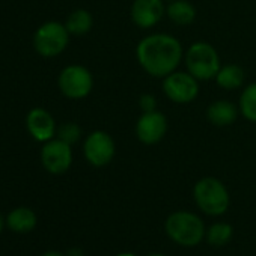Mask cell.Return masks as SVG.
<instances>
[{"instance_id":"cb8c5ba5","label":"cell","mask_w":256,"mask_h":256,"mask_svg":"<svg viewBox=\"0 0 256 256\" xmlns=\"http://www.w3.org/2000/svg\"><path fill=\"white\" fill-rule=\"evenodd\" d=\"M68 256H82V253H80L77 248H74V250H71V252L68 253Z\"/></svg>"},{"instance_id":"d6986e66","label":"cell","mask_w":256,"mask_h":256,"mask_svg":"<svg viewBox=\"0 0 256 256\" xmlns=\"http://www.w3.org/2000/svg\"><path fill=\"white\" fill-rule=\"evenodd\" d=\"M232 236V228L226 223H216L208 230V241L212 246H223Z\"/></svg>"},{"instance_id":"52a82bcc","label":"cell","mask_w":256,"mask_h":256,"mask_svg":"<svg viewBox=\"0 0 256 256\" xmlns=\"http://www.w3.org/2000/svg\"><path fill=\"white\" fill-rule=\"evenodd\" d=\"M163 92L176 104H188L199 95V80L188 71H174L163 78Z\"/></svg>"},{"instance_id":"484cf974","label":"cell","mask_w":256,"mask_h":256,"mask_svg":"<svg viewBox=\"0 0 256 256\" xmlns=\"http://www.w3.org/2000/svg\"><path fill=\"white\" fill-rule=\"evenodd\" d=\"M168 2H174V0H168Z\"/></svg>"},{"instance_id":"e0dca14e","label":"cell","mask_w":256,"mask_h":256,"mask_svg":"<svg viewBox=\"0 0 256 256\" xmlns=\"http://www.w3.org/2000/svg\"><path fill=\"white\" fill-rule=\"evenodd\" d=\"M92 24H94V18L90 12L86 10H77L71 12L65 23L70 35H77V36L88 34L92 29Z\"/></svg>"},{"instance_id":"30bf717a","label":"cell","mask_w":256,"mask_h":256,"mask_svg":"<svg viewBox=\"0 0 256 256\" xmlns=\"http://www.w3.org/2000/svg\"><path fill=\"white\" fill-rule=\"evenodd\" d=\"M168 128V118L162 112H145L136 122V136L144 145H156L163 140Z\"/></svg>"},{"instance_id":"277c9868","label":"cell","mask_w":256,"mask_h":256,"mask_svg":"<svg viewBox=\"0 0 256 256\" xmlns=\"http://www.w3.org/2000/svg\"><path fill=\"white\" fill-rule=\"evenodd\" d=\"M166 232L174 241L182 246H194L204 238L205 228L198 216L178 211L166 220Z\"/></svg>"},{"instance_id":"9c48e42d","label":"cell","mask_w":256,"mask_h":256,"mask_svg":"<svg viewBox=\"0 0 256 256\" xmlns=\"http://www.w3.org/2000/svg\"><path fill=\"white\" fill-rule=\"evenodd\" d=\"M41 162L50 174H65L72 164L71 145L60 139H52L46 142V145L41 150Z\"/></svg>"},{"instance_id":"d4e9b609","label":"cell","mask_w":256,"mask_h":256,"mask_svg":"<svg viewBox=\"0 0 256 256\" xmlns=\"http://www.w3.org/2000/svg\"><path fill=\"white\" fill-rule=\"evenodd\" d=\"M118 256H134V254H130V253H122V254H118Z\"/></svg>"},{"instance_id":"5b68a950","label":"cell","mask_w":256,"mask_h":256,"mask_svg":"<svg viewBox=\"0 0 256 256\" xmlns=\"http://www.w3.org/2000/svg\"><path fill=\"white\" fill-rule=\"evenodd\" d=\"M70 42V32L65 24L59 22L44 23L34 36L35 50L44 58L60 54Z\"/></svg>"},{"instance_id":"9a60e30c","label":"cell","mask_w":256,"mask_h":256,"mask_svg":"<svg viewBox=\"0 0 256 256\" xmlns=\"http://www.w3.org/2000/svg\"><path fill=\"white\" fill-rule=\"evenodd\" d=\"M166 16L176 26H190L196 20V8L187 0H174L166 6Z\"/></svg>"},{"instance_id":"8fae6325","label":"cell","mask_w":256,"mask_h":256,"mask_svg":"<svg viewBox=\"0 0 256 256\" xmlns=\"http://www.w3.org/2000/svg\"><path fill=\"white\" fill-rule=\"evenodd\" d=\"M164 14L166 8L163 0H134L130 10L132 22L140 29L154 28L162 22Z\"/></svg>"},{"instance_id":"ac0fdd59","label":"cell","mask_w":256,"mask_h":256,"mask_svg":"<svg viewBox=\"0 0 256 256\" xmlns=\"http://www.w3.org/2000/svg\"><path fill=\"white\" fill-rule=\"evenodd\" d=\"M238 108L247 120L256 124V82L244 88L240 96Z\"/></svg>"},{"instance_id":"44dd1931","label":"cell","mask_w":256,"mask_h":256,"mask_svg":"<svg viewBox=\"0 0 256 256\" xmlns=\"http://www.w3.org/2000/svg\"><path fill=\"white\" fill-rule=\"evenodd\" d=\"M139 107H140L142 113L154 112V110H157V98L152 94H144L139 100Z\"/></svg>"},{"instance_id":"603a6c76","label":"cell","mask_w":256,"mask_h":256,"mask_svg":"<svg viewBox=\"0 0 256 256\" xmlns=\"http://www.w3.org/2000/svg\"><path fill=\"white\" fill-rule=\"evenodd\" d=\"M42 256H64V254L59 253V252H47V253H44Z\"/></svg>"},{"instance_id":"6da1fadb","label":"cell","mask_w":256,"mask_h":256,"mask_svg":"<svg viewBox=\"0 0 256 256\" xmlns=\"http://www.w3.org/2000/svg\"><path fill=\"white\" fill-rule=\"evenodd\" d=\"M136 58L146 74L156 78H164L180 66L182 46L169 34H152L138 44Z\"/></svg>"},{"instance_id":"8992f818","label":"cell","mask_w":256,"mask_h":256,"mask_svg":"<svg viewBox=\"0 0 256 256\" xmlns=\"http://www.w3.org/2000/svg\"><path fill=\"white\" fill-rule=\"evenodd\" d=\"M94 88V77L86 66L70 65L59 74V89L71 100L86 98Z\"/></svg>"},{"instance_id":"7a4b0ae2","label":"cell","mask_w":256,"mask_h":256,"mask_svg":"<svg viewBox=\"0 0 256 256\" xmlns=\"http://www.w3.org/2000/svg\"><path fill=\"white\" fill-rule=\"evenodd\" d=\"M184 62L187 71L199 82L216 78L222 66L217 50L205 41H198L192 44L184 54Z\"/></svg>"},{"instance_id":"2e32d148","label":"cell","mask_w":256,"mask_h":256,"mask_svg":"<svg viewBox=\"0 0 256 256\" xmlns=\"http://www.w3.org/2000/svg\"><path fill=\"white\" fill-rule=\"evenodd\" d=\"M217 84L224 89V90H234L238 89L242 82H244V71L241 66L235 65V64H229V65H223L220 66L216 78Z\"/></svg>"},{"instance_id":"ba28073f","label":"cell","mask_w":256,"mask_h":256,"mask_svg":"<svg viewBox=\"0 0 256 256\" xmlns=\"http://www.w3.org/2000/svg\"><path fill=\"white\" fill-rule=\"evenodd\" d=\"M114 151L116 146L112 136L102 130H96L88 134L83 144L84 158L95 168H102L108 164L114 157Z\"/></svg>"},{"instance_id":"4316f807","label":"cell","mask_w":256,"mask_h":256,"mask_svg":"<svg viewBox=\"0 0 256 256\" xmlns=\"http://www.w3.org/2000/svg\"><path fill=\"white\" fill-rule=\"evenodd\" d=\"M152 256H160V254H152Z\"/></svg>"},{"instance_id":"7402d4cb","label":"cell","mask_w":256,"mask_h":256,"mask_svg":"<svg viewBox=\"0 0 256 256\" xmlns=\"http://www.w3.org/2000/svg\"><path fill=\"white\" fill-rule=\"evenodd\" d=\"M5 224H6V222H5L4 216L0 214V234H2V230H4V228H5Z\"/></svg>"},{"instance_id":"5bb4252c","label":"cell","mask_w":256,"mask_h":256,"mask_svg":"<svg viewBox=\"0 0 256 256\" xmlns=\"http://www.w3.org/2000/svg\"><path fill=\"white\" fill-rule=\"evenodd\" d=\"M5 222L11 230L17 232V234H26V232H30L32 229H35L38 218H36V214L34 212V210H30L28 206H18V208H14L8 214Z\"/></svg>"},{"instance_id":"7c38bea8","label":"cell","mask_w":256,"mask_h":256,"mask_svg":"<svg viewBox=\"0 0 256 256\" xmlns=\"http://www.w3.org/2000/svg\"><path fill=\"white\" fill-rule=\"evenodd\" d=\"M28 130L38 142H48L56 134V124L53 116L44 108H34L26 118Z\"/></svg>"},{"instance_id":"3957f363","label":"cell","mask_w":256,"mask_h":256,"mask_svg":"<svg viewBox=\"0 0 256 256\" xmlns=\"http://www.w3.org/2000/svg\"><path fill=\"white\" fill-rule=\"evenodd\" d=\"M193 194L199 208L206 214L220 216L229 206V193L216 178L206 176L199 180L194 186Z\"/></svg>"},{"instance_id":"4fadbf2b","label":"cell","mask_w":256,"mask_h":256,"mask_svg":"<svg viewBox=\"0 0 256 256\" xmlns=\"http://www.w3.org/2000/svg\"><path fill=\"white\" fill-rule=\"evenodd\" d=\"M238 112L240 108L234 102L226 100H217L208 106L206 118L216 126H229L236 120Z\"/></svg>"},{"instance_id":"ffe728a7","label":"cell","mask_w":256,"mask_h":256,"mask_svg":"<svg viewBox=\"0 0 256 256\" xmlns=\"http://www.w3.org/2000/svg\"><path fill=\"white\" fill-rule=\"evenodd\" d=\"M82 136V130H80V126L74 122H66L64 125H60L58 128V139L72 145L76 144Z\"/></svg>"}]
</instances>
